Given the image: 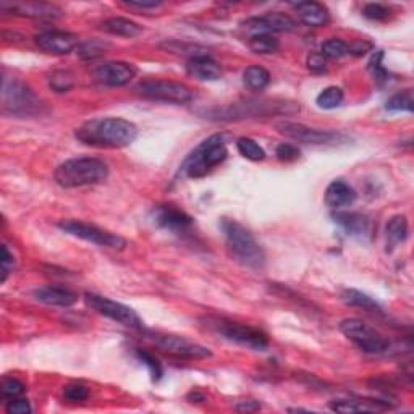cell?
Here are the masks:
<instances>
[{"label": "cell", "mask_w": 414, "mask_h": 414, "mask_svg": "<svg viewBox=\"0 0 414 414\" xmlns=\"http://www.w3.org/2000/svg\"><path fill=\"white\" fill-rule=\"evenodd\" d=\"M75 136L83 144L100 149H122L133 143L138 128L130 120L118 117H99L84 122L76 128Z\"/></svg>", "instance_id": "6da1fadb"}, {"label": "cell", "mask_w": 414, "mask_h": 414, "mask_svg": "<svg viewBox=\"0 0 414 414\" xmlns=\"http://www.w3.org/2000/svg\"><path fill=\"white\" fill-rule=\"evenodd\" d=\"M220 229L224 231L226 251L230 258L251 270H263L265 265V253L254 235L245 225L234 219H222Z\"/></svg>", "instance_id": "7a4b0ae2"}, {"label": "cell", "mask_w": 414, "mask_h": 414, "mask_svg": "<svg viewBox=\"0 0 414 414\" xmlns=\"http://www.w3.org/2000/svg\"><path fill=\"white\" fill-rule=\"evenodd\" d=\"M299 110V105L293 102L285 100H258L248 99L243 102H235V104L225 107H214L202 113L209 120L217 122H235L243 120V118L253 117H270V115H292Z\"/></svg>", "instance_id": "3957f363"}, {"label": "cell", "mask_w": 414, "mask_h": 414, "mask_svg": "<svg viewBox=\"0 0 414 414\" xmlns=\"http://www.w3.org/2000/svg\"><path fill=\"white\" fill-rule=\"evenodd\" d=\"M109 177V167L100 159L78 157L68 159L55 168L54 178L62 188H79L96 185Z\"/></svg>", "instance_id": "277c9868"}, {"label": "cell", "mask_w": 414, "mask_h": 414, "mask_svg": "<svg viewBox=\"0 0 414 414\" xmlns=\"http://www.w3.org/2000/svg\"><path fill=\"white\" fill-rule=\"evenodd\" d=\"M226 156H229V151H226L224 134H212L186 156L180 166L178 175H185L188 178H202L214 167L220 166Z\"/></svg>", "instance_id": "5b68a950"}, {"label": "cell", "mask_w": 414, "mask_h": 414, "mask_svg": "<svg viewBox=\"0 0 414 414\" xmlns=\"http://www.w3.org/2000/svg\"><path fill=\"white\" fill-rule=\"evenodd\" d=\"M2 112L13 117H33L42 112V102L21 79L4 75Z\"/></svg>", "instance_id": "8992f818"}, {"label": "cell", "mask_w": 414, "mask_h": 414, "mask_svg": "<svg viewBox=\"0 0 414 414\" xmlns=\"http://www.w3.org/2000/svg\"><path fill=\"white\" fill-rule=\"evenodd\" d=\"M206 326L222 335L229 342H234L254 351H265L269 348V337L263 330L251 326L240 324L229 319H219V317H207Z\"/></svg>", "instance_id": "52a82bcc"}, {"label": "cell", "mask_w": 414, "mask_h": 414, "mask_svg": "<svg viewBox=\"0 0 414 414\" xmlns=\"http://www.w3.org/2000/svg\"><path fill=\"white\" fill-rule=\"evenodd\" d=\"M340 332L367 355H381L390 348V342L382 333L356 317L340 322Z\"/></svg>", "instance_id": "ba28073f"}, {"label": "cell", "mask_w": 414, "mask_h": 414, "mask_svg": "<svg viewBox=\"0 0 414 414\" xmlns=\"http://www.w3.org/2000/svg\"><path fill=\"white\" fill-rule=\"evenodd\" d=\"M84 301L89 306L91 309L96 311V313L109 317V319L118 322L128 328H133V330L144 332V322L138 316L134 309L130 308L127 304H122L118 301H113V299L107 297H100L98 293H84Z\"/></svg>", "instance_id": "9c48e42d"}, {"label": "cell", "mask_w": 414, "mask_h": 414, "mask_svg": "<svg viewBox=\"0 0 414 414\" xmlns=\"http://www.w3.org/2000/svg\"><path fill=\"white\" fill-rule=\"evenodd\" d=\"M57 226H59L62 231H65L67 235H71L75 238H79V240L93 243V245H98L102 248L125 249V246H127V240L122 238L120 235L102 230L96 225L81 222V220H73V219L60 220V222L57 224Z\"/></svg>", "instance_id": "30bf717a"}, {"label": "cell", "mask_w": 414, "mask_h": 414, "mask_svg": "<svg viewBox=\"0 0 414 414\" xmlns=\"http://www.w3.org/2000/svg\"><path fill=\"white\" fill-rule=\"evenodd\" d=\"M146 337L151 340L156 347L170 356L181 360H207L212 356V351L202 347L200 343L191 342L188 338L178 335H167V333H152L146 332Z\"/></svg>", "instance_id": "8fae6325"}, {"label": "cell", "mask_w": 414, "mask_h": 414, "mask_svg": "<svg viewBox=\"0 0 414 414\" xmlns=\"http://www.w3.org/2000/svg\"><path fill=\"white\" fill-rule=\"evenodd\" d=\"M136 91L146 99L168 104H186L192 99L191 89L186 84L166 79H146L136 84Z\"/></svg>", "instance_id": "7c38bea8"}, {"label": "cell", "mask_w": 414, "mask_h": 414, "mask_svg": "<svg viewBox=\"0 0 414 414\" xmlns=\"http://www.w3.org/2000/svg\"><path fill=\"white\" fill-rule=\"evenodd\" d=\"M275 128H277V132L285 136V138L297 141V143H303V144H313V146L333 144L335 141L342 138L338 133L326 132V130L309 128L303 123L288 122V120L279 122L275 125Z\"/></svg>", "instance_id": "4fadbf2b"}, {"label": "cell", "mask_w": 414, "mask_h": 414, "mask_svg": "<svg viewBox=\"0 0 414 414\" xmlns=\"http://www.w3.org/2000/svg\"><path fill=\"white\" fill-rule=\"evenodd\" d=\"M243 26L254 34H272V33H288L297 30V21L290 15L282 11H269V13L253 16L243 21Z\"/></svg>", "instance_id": "5bb4252c"}, {"label": "cell", "mask_w": 414, "mask_h": 414, "mask_svg": "<svg viewBox=\"0 0 414 414\" xmlns=\"http://www.w3.org/2000/svg\"><path fill=\"white\" fill-rule=\"evenodd\" d=\"M152 220L157 226L172 234H185L192 226L191 215L172 204H159L152 209Z\"/></svg>", "instance_id": "9a60e30c"}, {"label": "cell", "mask_w": 414, "mask_h": 414, "mask_svg": "<svg viewBox=\"0 0 414 414\" xmlns=\"http://www.w3.org/2000/svg\"><path fill=\"white\" fill-rule=\"evenodd\" d=\"M136 67L128 62H105L96 68L94 76L100 84L112 88H120L128 84L136 76Z\"/></svg>", "instance_id": "2e32d148"}, {"label": "cell", "mask_w": 414, "mask_h": 414, "mask_svg": "<svg viewBox=\"0 0 414 414\" xmlns=\"http://www.w3.org/2000/svg\"><path fill=\"white\" fill-rule=\"evenodd\" d=\"M34 42L41 50L54 55H67L79 45L76 34L65 31H44L34 38Z\"/></svg>", "instance_id": "e0dca14e"}, {"label": "cell", "mask_w": 414, "mask_h": 414, "mask_svg": "<svg viewBox=\"0 0 414 414\" xmlns=\"http://www.w3.org/2000/svg\"><path fill=\"white\" fill-rule=\"evenodd\" d=\"M5 11H11L15 15L30 16V18H57L62 10L52 4L45 2H15V4H0Z\"/></svg>", "instance_id": "ac0fdd59"}, {"label": "cell", "mask_w": 414, "mask_h": 414, "mask_svg": "<svg viewBox=\"0 0 414 414\" xmlns=\"http://www.w3.org/2000/svg\"><path fill=\"white\" fill-rule=\"evenodd\" d=\"M186 71L190 76L200 79V81H217L222 78V68L207 54L191 57L186 64Z\"/></svg>", "instance_id": "d6986e66"}, {"label": "cell", "mask_w": 414, "mask_h": 414, "mask_svg": "<svg viewBox=\"0 0 414 414\" xmlns=\"http://www.w3.org/2000/svg\"><path fill=\"white\" fill-rule=\"evenodd\" d=\"M34 298L39 303H44L47 306H59V308H70V306L78 301V294L64 287H42L34 292Z\"/></svg>", "instance_id": "ffe728a7"}, {"label": "cell", "mask_w": 414, "mask_h": 414, "mask_svg": "<svg viewBox=\"0 0 414 414\" xmlns=\"http://www.w3.org/2000/svg\"><path fill=\"white\" fill-rule=\"evenodd\" d=\"M294 10H297L298 18L304 23L306 26L311 28H321L326 26L328 21H330V13L326 5L319 2H299L293 5Z\"/></svg>", "instance_id": "44dd1931"}, {"label": "cell", "mask_w": 414, "mask_h": 414, "mask_svg": "<svg viewBox=\"0 0 414 414\" xmlns=\"http://www.w3.org/2000/svg\"><path fill=\"white\" fill-rule=\"evenodd\" d=\"M356 191L343 180H333L326 190V204L332 209L348 207L356 201Z\"/></svg>", "instance_id": "7402d4cb"}, {"label": "cell", "mask_w": 414, "mask_h": 414, "mask_svg": "<svg viewBox=\"0 0 414 414\" xmlns=\"http://www.w3.org/2000/svg\"><path fill=\"white\" fill-rule=\"evenodd\" d=\"M333 220L350 235L362 236L369 231V220L358 212H337L333 214Z\"/></svg>", "instance_id": "603a6c76"}, {"label": "cell", "mask_w": 414, "mask_h": 414, "mask_svg": "<svg viewBox=\"0 0 414 414\" xmlns=\"http://www.w3.org/2000/svg\"><path fill=\"white\" fill-rule=\"evenodd\" d=\"M330 410L335 413H374L379 410H384L387 405H382L381 401H361L353 398H345V400H333L330 401Z\"/></svg>", "instance_id": "cb8c5ba5"}, {"label": "cell", "mask_w": 414, "mask_h": 414, "mask_svg": "<svg viewBox=\"0 0 414 414\" xmlns=\"http://www.w3.org/2000/svg\"><path fill=\"white\" fill-rule=\"evenodd\" d=\"M342 301L351 306V308H360L372 314H382V306L376 299L371 298L369 294L355 290V288H347V290L342 292Z\"/></svg>", "instance_id": "d4e9b609"}, {"label": "cell", "mask_w": 414, "mask_h": 414, "mask_svg": "<svg viewBox=\"0 0 414 414\" xmlns=\"http://www.w3.org/2000/svg\"><path fill=\"white\" fill-rule=\"evenodd\" d=\"M102 30L113 34V36L122 38H136L143 33V26L134 23L128 18H122V16H113V18L105 20L102 23Z\"/></svg>", "instance_id": "484cf974"}, {"label": "cell", "mask_w": 414, "mask_h": 414, "mask_svg": "<svg viewBox=\"0 0 414 414\" xmlns=\"http://www.w3.org/2000/svg\"><path fill=\"white\" fill-rule=\"evenodd\" d=\"M387 251H392L408 238V220L405 215H393L385 226Z\"/></svg>", "instance_id": "4316f807"}, {"label": "cell", "mask_w": 414, "mask_h": 414, "mask_svg": "<svg viewBox=\"0 0 414 414\" xmlns=\"http://www.w3.org/2000/svg\"><path fill=\"white\" fill-rule=\"evenodd\" d=\"M243 83L251 91H264L270 83V73L264 67L251 65L243 73Z\"/></svg>", "instance_id": "83f0119b"}, {"label": "cell", "mask_w": 414, "mask_h": 414, "mask_svg": "<svg viewBox=\"0 0 414 414\" xmlns=\"http://www.w3.org/2000/svg\"><path fill=\"white\" fill-rule=\"evenodd\" d=\"M110 49V42L102 41V39H88V41L79 42L76 47V55L81 60H96L104 55Z\"/></svg>", "instance_id": "f1b7e54d"}, {"label": "cell", "mask_w": 414, "mask_h": 414, "mask_svg": "<svg viewBox=\"0 0 414 414\" xmlns=\"http://www.w3.org/2000/svg\"><path fill=\"white\" fill-rule=\"evenodd\" d=\"M249 49L253 50L254 54L259 55H269L275 54L280 47L279 39L272 36V34H253L248 41Z\"/></svg>", "instance_id": "f546056e"}, {"label": "cell", "mask_w": 414, "mask_h": 414, "mask_svg": "<svg viewBox=\"0 0 414 414\" xmlns=\"http://www.w3.org/2000/svg\"><path fill=\"white\" fill-rule=\"evenodd\" d=\"M345 99V93L342 88L338 86H328L324 91H321L319 96L316 98V104L319 109L324 110H332L337 109V107L342 105Z\"/></svg>", "instance_id": "4dcf8cb0"}, {"label": "cell", "mask_w": 414, "mask_h": 414, "mask_svg": "<svg viewBox=\"0 0 414 414\" xmlns=\"http://www.w3.org/2000/svg\"><path fill=\"white\" fill-rule=\"evenodd\" d=\"M385 109L389 112H408L411 113L414 110V100H413V91L405 89L400 93L393 94L387 102H385Z\"/></svg>", "instance_id": "1f68e13d"}, {"label": "cell", "mask_w": 414, "mask_h": 414, "mask_svg": "<svg viewBox=\"0 0 414 414\" xmlns=\"http://www.w3.org/2000/svg\"><path fill=\"white\" fill-rule=\"evenodd\" d=\"M236 149L248 161L259 162L265 159V151L251 138H240L236 141Z\"/></svg>", "instance_id": "d6a6232c"}, {"label": "cell", "mask_w": 414, "mask_h": 414, "mask_svg": "<svg viewBox=\"0 0 414 414\" xmlns=\"http://www.w3.org/2000/svg\"><path fill=\"white\" fill-rule=\"evenodd\" d=\"M49 86L55 93H68L75 86V76L68 70H57L49 76Z\"/></svg>", "instance_id": "836d02e7"}, {"label": "cell", "mask_w": 414, "mask_h": 414, "mask_svg": "<svg viewBox=\"0 0 414 414\" xmlns=\"http://www.w3.org/2000/svg\"><path fill=\"white\" fill-rule=\"evenodd\" d=\"M134 356L138 358L139 362H143V364L147 367V371H149L152 381L154 382L161 381L162 376H163V369H162L161 362H159V360L156 358L154 355L149 353V351H146V350L136 348Z\"/></svg>", "instance_id": "e575fe53"}, {"label": "cell", "mask_w": 414, "mask_h": 414, "mask_svg": "<svg viewBox=\"0 0 414 414\" xmlns=\"http://www.w3.org/2000/svg\"><path fill=\"white\" fill-rule=\"evenodd\" d=\"M321 54L326 57V59H342V57L348 55V42L342 41V39H328L324 44H322Z\"/></svg>", "instance_id": "d590c367"}, {"label": "cell", "mask_w": 414, "mask_h": 414, "mask_svg": "<svg viewBox=\"0 0 414 414\" xmlns=\"http://www.w3.org/2000/svg\"><path fill=\"white\" fill-rule=\"evenodd\" d=\"M26 392L25 384L20 382L15 377H5L2 381V396L7 400L20 398V396Z\"/></svg>", "instance_id": "8d00e7d4"}, {"label": "cell", "mask_w": 414, "mask_h": 414, "mask_svg": "<svg viewBox=\"0 0 414 414\" xmlns=\"http://www.w3.org/2000/svg\"><path fill=\"white\" fill-rule=\"evenodd\" d=\"M64 398L71 403H79L89 398V389L83 384H68L64 389Z\"/></svg>", "instance_id": "74e56055"}, {"label": "cell", "mask_w": 414, "mask_h": 414, "mask_svg": "<svg viewBox=\"0 0 414 414\" xmlns=\"http://www.w3.org/2000/svg\"><path fill=\"white\" fill-rule=\"evenodd\" d=\"M362 16L372 21H385L390 18V10L382 4H366L362 7Z\"/></svg>", "instance_id": "f35d334b"}, {"label": "cell", "mask_w": 414, "mask_h": 414, "mask_svg": "<svg viewBox=\"0 0 414 414\" xmlns=\"http://www.w3.org/2000/svg\"><path fill=\"white\" fill-rule=\"evenodd\" d=\"M382 59H384V52L382 50H377V54H374L371 64H369V70L372 73V76L379 84H382L389 79V73L382 65Z\"/></svg>", "instance_id": "ab89813d"}, {"label": "cell", "mask_w": 414, "mask_h": 414, "mask_svg": "<svg viewBox=\"0 0 414 414\" xmlns=\"http://www.w3.org/2000/svg\"><path fill=\"white\" fill-rule=\"evenodd\" d=\"M299 154H301V152H299L298 147L290 144V143H282V144L277 146V149H275V156H277V159H279L280 162H294V161H298Z\"/></svg>", "instance_id": "60d3db41"}, {"label": "cell", "mask_w": 414, "mask_h": 414, "mask_svg": "<svg viewBox=\"0 0 414 414\" xmlns=\"http://www.w3.org/2000/svg\"><path fill=\"white\" fill-rule=\"evenodd\" d=\"M306 65L313 73H324L327 70V59L321 52L309 54L306 59Z\"/></svg>", "instance_id": "b9f144b4"}, {"label": "cell", "mask_w": 414, "mask_h": 414, "mask_svg": "<svg viewBox=\"0 0 414 414\" xmlns=\"http://www.w3.org/2000/svg\"><path fill=\"white\" fill-rule=\"evenodd\" d=\"M5 411L8 414H30L31 410V405L28 403L26 400L23 398H13V400H8L7 406H5Z\"/></svg>", "instance_id": "7bdbcfd3"}, {"label": "cell", "mask_w": 414, "mask_h": 414, "mask_svg": "<svg viewBox=\"0 0 414 414\" xmlns=\"http://www.w3.org/2000/svg\"><path fill=\"white\" fill-rule=\"evenodd\" d=\"M0 263H2V283H5L11 269H13V256H11L8 248L5 245L2 246V259H0Z\"/></svg>", "instance_id": "ee69618b"}, {"label": "cell", "mask_w": 414, "mask_h": 414, "mask_svg": "<svg viewBox=\"0 0 414 414\" xmlns=\"http://www.w3.org/2000/svg\"><path fill=\"white\" fill-rule=\"evenodd\" d=\"M162 47H167V50H170V52H178V50L185 49L183 44H180V42H166V44H162ZM188 54L191 57L206 55V50L201 49V47H196V45H195V47H192V45H190V47H188Z\"/></svg>", "instance_id": "f6af8a7d"}, {"label": "cell", "mask_w": 414, "mask_h": 414, "mask_svg": "<svg viewBox=\"0 0 414 414\" xmlns=\"http://www.w3.org/2000/svg\"><path fill=\"white\" fill-rule=\"evenodd\" d=\"M372 49V44L367 42V41H355L348 44V54H353V55H364L366 52H369Z\"/></svg>", "instance_id": "bcb514c9"}, {"label": "cell", "mask_w": 414, "mask_h": 414, "mask_svg": "<svg viewBox=\"0 0 414 414\" xmlns=\"http://www.w3.org/2000/svg\"><path fill=\"white\" fill-rule=\"evenodd\" d=\"M235 410L241 413H254L260 410V403L254 400H245V401H240V403L235 406Z\"/></svg>", "instance_id": "7dc6e473"}, {"label": "cell", "mask_w": 414, "mask_h": 414, "mask_svg": "<svg viewBox=\"0 0 414 414\" xmlns=\"http://www.w3.org/2000/svg\"><path fill=\"white\" fill-rule=\"evenodd\" d=\"M123 5H127V7H130V8L147 10V8H157V7H161L162 2H133V0H127V2H123Z\"/></svg>", "instance_id": "c3c4849f"}, {"label": "cell", "mask_w": 414, "mask_h": 414, "mask_svg": "<svg viewBox=\"0 0 414 414\" xmlns=\"http://www.w3.org/2000/svg\"><path fill=\"white\" fill-rule=\"evenodd\" d=\"M188 400H200V401H204V400H206V396L201 395V393H197V392H192V393L188 395Z\"/></svg>", "instance_id": "681fc988"}]
</instances>
